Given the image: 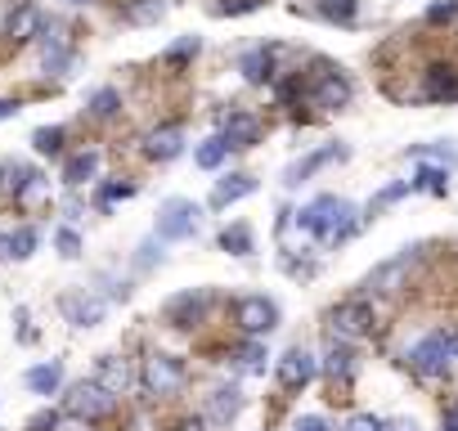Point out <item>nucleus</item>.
I'll return each instance as SVG.
<instances>
[{
    "instance_id": "obj_18",
    "label": "nucleus",
    "mask_w": 458,
    "mask_h": 431,
    "mask_svg": "<svg viewBox=\"0 0 458 431\" xmlns=\"http://www.w3.org/2000/svg\"><path fill=\"white\" fill-rule=\"evenodd\" d=\"M59 382H64V364H59V359L28 368V386H32L37 395H55V391H59Z\"/></svg>"
},
{
    "instance_id": "obj_47",
    "label": "nucleus",
    "mask_w": 458,
    "mask_h": 431,
    "mask_svg": "<svg viewBox=\"0 0 458 431\" xmlns=\"http://www.w3.org/2000/svg\"><path fill=\"white\" fill-rule=\"evenodd\" d=\"M440 431H458V404L445 413V422H440Z\"/></svg>"
},
{
    "instance_id": "obj_42",
    "label": "nucleus",
    "mask_w": 458,
    "mask_h": 431,
    "mask_svg": "<svg viewBox=\"0 0 458 431\" xmlns=\"http://www.w3.org/2000/svg\"><path fill=\"white\" fill-rule=\"evenodd\" d=\"M135 193V184H108L104 193H99V207H108V202H117V198H131Z\"/></svg>"
},
{
    "instance_id": "obj_23",
    "label": "nucleus",
    "mask_w": 458,
    "mask_h": 431,
    "mask_svg": "<svg viewBox=\"0 0 458 431\" xmlns=\"http://www.w3.org/2000/svg\"><path fill=\"white\" fill-rule=\"evenodd\" d=\"M409 189H427V193L445 198V193H449V171L427 162V166H418V180H409Z\"/></svg>"
},
{
    "instance_id": "obj_22",
    "label": "nucleus",
    "mask_w": 458,
    "mask_h": 431,
    "mask_svg": "<svg viewBox=\"0 0 458 431\" xmlns=\"http://www.w3.org/2000/svg\"><path fill=\"white\" fill-rule=\"evenodd\" d=\"M95 171H99V153H77V157H68V166H64V180L77 189V184L95 180Z\"/></svg>"
},
{
    "instance_id": "obj_11",
    "label": "nucleus",
    "mask_w": 458,
    "mask_h": 431,
    "mask_svg": "<svg viewBox=\"0 0 458 431\" xmlns=\"http://www.w3.org/2000/svg\"><path fill=\"white\" fill-rule=\"evenodd\" d=\"M257 135H261V122H257L252 113H229V122H225V131H220V139H225L229 148H252Z\"/></svg>"
},
{
    "instance_id": "obj_24",
    "label": "nucleus",
    "mask_w": 458,
    "mask_h": 431,
    "mask_svg": "<svg viewBox=\"0 0 458 431\" xmlns=\"http://www.w3.org/2000/svg\"><path fill=\"white\" fill-rule=\"evenodd\" d=\"M220 252H229V257H252V230H248V225H229V230L220 234Z\"/></svg>"
},
{
    "instance_id": "obj_30",
    "label": "nucleus",
    "mask_w": 458,
    "mask_h": 431,
    "mask_svg": "<svg viewBox=\"0 0 458 431\" xmlns=\"http://www.w3.org/2000/svg\"><path fill=\"white\" fill-rule=\"evenodd\" d=\"M355 10H360V0H319V14L333 23H351Z\"/></svg>"
},
{
    "instance_id": "obj_7",
    "label": "nucleus",
    "mask_w": 458,
    "mask_h": 431,
    "mask_svg": "<svg viewBox=\"0 0 458 431\" xmlns=\"http://www.w3.org/2000/svg\"><path fill=\"white\" fill-rule=\"evenodd\" d=\"M328 319H333V333L337 337H364V333H373V306L369 301H342Z\"/></svg>"
},
{
    "instance_id": "obj_33",
    "label": "nucleus",
    "mask_w": 458,
    "mask_h": 431,
    "mask_svg": "<svg viewBox=\"0 0 458 431\" xmlns=\"http://www.w3.org/2000/svg\"><path fill=\"white\" fill-rule=\"evenodd\" d=\"M32 252H37V230H14L10 234V257L14 261H28Z\"/></svg>"
},
{
    "instance_id": "obj_4",
    "label": "nucleus",
    "mask_w": 458,
    "mask_h": 431,
    "mask_svg": "<svg viewBox=\"0 0 458 431\" xmlns=\"http://www.w3.org/2000/svg\"><path fill=\"white\" fill-rule=\"evenodd\" d=\"M234 319H239V328H243L248 337H266V333L279 324V310H275V301H266V297H243V301L234 306Z\"/></svg>"
},
{
    "instance_id": "obj_28",
    "label": "nucleus",
    "mask_w": 458,
    "mask_h": 431,
    "mask_svg": "<svg viewBox=\"0 0 458 431\" xmlns=\"http://www.w3.org/2000/svg\"><path fill=\"white\" fill-rule=\"evenodd\" d=\"M404 266H409V257H395L391 266H382V270H373V275H369V288H377V292H391Z\"/></svg>"
},
{
    "instance_id": "obj_16",
    "label": "nucleus",
    "mask_w": 458,
    "mask_h": 431,
    "mask_svg": "<svg viewBox=\"0 0 458 431\" xmlns=\"http://www.w3.org/2000/svg\"><path fill=\"white\" fill-rule=\"evenodd\" d=\"M346 99H351V81L337 77V72H328V77L315 86V108H342Z\"/></svg>"
},
{
    "instance_id": "obj_26",
    "label": "nucleus",
    "mask_w": 458,
    "mask_h": 431,
    "mask_svg": "<svg viewBox=\"0 0 458 431\" xmlns=\"http://www.w3.org/2000/svg\"><path fill=\"white\" fill-rule=\"evenodd\" d=\"M225 153H229V144H225L220 135H211V139H207V144H202V148L193 153V162H198L202 171H216V166L225 162Z\"/></svg>"
},
{
    "instance_id": "obj_41",
    "label": "nucleus",
    "mask_w": 458,
    "mask_h": 431,
    "mask_svg": "<svg viewBox=\"0 0 458 431\" xmlns=\"http://www.w3.org/2000/svg\"><path fill=\"white\" fill-rule=\"evenodd\" d=\"M346 431H382V418H373V413H355V418L346 422Z\"/></svg>"
},
{
    "instance_id": "obj_12",
    "label": "nucleus",
    "mask_w": 458,
    "mask_h": 431,
    "mask_svg": "<svg viewBox=\"0 0 458 431\" xmlns=\"http://www.w3.org/2000/svg\"><path fill=\"white\" fill-rule=\"evenodd\" d=\"M333 157H346V148H337V144H328V148H315V153H306L301 162H293L288 171H284V184H301V180H310L319 166H328Z\"/></svg>"
},
{
    "instance_id": "obj_25",
    "label": "nucleus",
    "mask_w": 458,
    "mask_h": 431,
    "mask_svg": "<svg viewBox=\"0 0 458 431\" xmlns=\"http://www.w3.org/2000/svg\"><path fill=\"white\" fill-rule=\"evenodd\" d=\"M243 77H248L252 86L270 81V50H252V55H243Z\"/></svg>"
},
{
    "instance_id": "obj_17",
    "label": "nucleus",
    "mask_w": 458,
    "mask_h": 431,
    "mask_svg": "<svg viewBox=\"0 0 458 431\" xmlns=\"http://www.w3.org/2000/svg\"><path fill=\"white\" fill-rule=\"evenodd\" d=\"M108 395H117V391H126V382H131V368H126V359H117V355H108V359H99V377H95Z\"/></svg>"
},
{
    "instance_id": "obj_8",
    "label": "nucleus",
    "mask_w": 458,
    "mask_h": 431,
    "mask_svg": "<svg viewBox=\"0 0 458 431\" xmlns=\"http://www.w3.org/2000/svg\"><path fill=\"white\" fill-rule=\"evenodd\" d=\"M315 373H319V364H315V355L301 351V346H293V351L279 359V382H284V391H301V386H310Z\"/></svg>"
},
{
    "instance_id": "obj_36",
    "label": "nucleus",
    "mask_w": 458,
    "mask_h": 431,
    "mask_svg": "<svg viewBox=\"0 0 458 431\" xmlns=\"http://www.w3.org/2000/svg\"><path fill=\"white\" fill-rule=\"evenodd\" d=\"M211 10L216 14H252V10H261V0H216Z\"/></svg>"
},
{
    "instance_id": "obj_5",
    "label": "nucleus",
    "mask_w": 458,
    "mask_h": 431,
    "mask_svg": "<svg viewBox=\"0 0 458 431\" xmlns=\"http://www.w3.org/2000/svg\"><path fill=\"white\" fill-rule=\"evenodd\" d=\"M144 386H148V395H175L184 386V364L171 355H153L144 364Z\"/></svg>"
},
{
    "instance_id": "obj_50",
    "label": "nucleus",
    "mask_w": 458,
    "mask_h": 431,
    "mask_svg": "<svg viewBox=\"0 0 458 431\" xmlns=\"http://www.w3.org/2000/svg\"><path fill=\"white\" fill-rule=\"evenodd\" d=\"M72 5H86V0H72Z\"/></svg>"
},
{
    "instance_id": "obj_10",
    "label": "nucleus",
    "mask_w": 458,
    "mask_h": 431,
    "mask_svg": "<svg viewBox=\"0 0 458 431\" xmlns=\"http://www.w3.org/2000/svg\"><path fill=\"white\" fill-rule=\"evenodd\" d=\"M252 193H257V180H252V175H243V171H239V175H225V180L211 189V207L225 211V207H234V202H243V198H252Z\"/></svg>"
},
{
    "instance_id": "obj_44",
    "label": "nucleus",
    "mask_w": 458,
    "mask_h": 431,
    "mask_svg": "<svg viewBox=\"0 0 458 431\" xmlns=\"http://www.w3.org/2000/svg\"><path fill=\"white\" fill-rule=\"evenodd\" d=\"M436 342L445 346V355H449V359H458V328H440V333H436Z\"/></svg>"
},
{
    "instance_id": "obj_34",
    "label": "nucleus",
    "mask_w": 458,
    "mask_h": 431,
    "mask_svg": "<svg viewBox=\"0 0 458 431\" xmlns=\"http://www.w3.org/2000/svg\"><path fill=\"white\" fill-rule=\"evenodd\" d=\"M32 144H37V153H59L64 148V126H41L32 135Z\"/></svg>"
},
{
    "instance_id": "obj_27",
    "label": "nucleus",
    "mask_w": 458,
    "mask_h": 431,
    "mask_svg": "<svg viewBox=\"0 0 458 431\" xmlns=\"http://www.w3.org/2000/svg\"><path fill=\"white\" fill-rule=\"evenodd\" d=\"M14 193H19V202H41V198H46V175L23 171V175H19V184H14Z\"/></svg>"
},
{
    "instance_id": "obj_1",
    "label": "nucleus",
    "mask_w": 458,
    "mask_h": 431,
    "mask_svg": "<svg viewBox=\"0 0 458 431\" xmlns=\"http://www.w3.org/2000/svg\"><path fill=\"white\" fill-rule=\"evenodd\" d=\"M297 225H301L306 234H315L319 243H346L360 221H355V207H351L346 198L324 193V198H315L306 211H297Z\"/></svg>"
},
{
    "instance_id": "obj_6",
    "label": "nucleus",
    "mask_w": 458,
    "mask_h": 431,
    "mask_svg": "<svg viewBox=\"0 0 458 431\" xmlns=\"http://www.w3.org/2000/svg\"><path fill=\"white\" fill-rule=\"evenodd\" d=\"M37 28H41L37 0H19V5H10L5 19H0V37H10V41H32Z\"/></svg>"
},
{
    "instance_id": "obj_39",
    "label": "nucleus",
    "mask_w": 458,
    "mask_h": 431,
    "mask_svg": "<svg viewBox=\"0 0 458 431\" xmlns=\"http://www.w3.org/2000/svg\"><path fill=\"white\" fill-rule=\"evenodd\" d=\"M189 55H198V37H184V41H175V46L166 50L171 63H180V59H189Z\"/></svg>"
},
{
    "instance_id": "obj_37",
    "label": "nucleus",
    "mask_w": 458,
    "mask_h": 431,
    "mask_svg": "<svg viewBox=\"0 0 458 431\" xmlns=\"http://www.w3.org/2000/svg\"><path fill=\"white\" fill-rule=\"evenodd\" d=\"M55 243H59V252L72 261V257H81V239H77V230H59L55 234Z\"/></svg>"
},
{
    "instance_id": "obj_21",
    "label": "nucleus",
    "mask_w": 458,
    "mask_h": 431,
    "mask_svg": "<svg viewBox=\"0 0 458 431\" xmlns=\"http://www.w3.org/2000/svg\"><path fill=\"white\" fill-rule=\"evenodd\" d=\"M41 63H46V72H64V68H68V41H64L59 32H46V41H41Z\"/></svg>"
},
{
    "instance_id": "obj_32",
    "label": "nucleus",
    "mask_w": 458,
    "mask_h": 431,
    "mask_svg": "<svg viewBox=\"0 0 458 431\" xmlns=\"http://www.w3.org/2000/svg\"><path fill=\"white\" fill-rule=\"evenodd\" d=\"M162 10H166L162 0H135V5L126 10V19H131V23H157Z\"/></svg>"
},
{
    "instance_id": "obj_43",
    "label": "nucleus",
    "mask_w": 458,
    "mask_h": 431,
    "mask_svg": "<svg viewBox=\"0 0 458 431\" xmlns=\"http://www.w3.org/2000/svg\"><path fill=\"white\" fill-rule=\"evenodd\" d=\"M404 193H409V180H400V184H386V189H382L373 202H377V207H386V202H395V198H404Z\"/></svg>"
},
{
    "instance_id": "obj_35",
    "label": "nucleus",
    "mask_w": 458,
    "mask_h": 431,
    "mask_svg": "<svg viewBox=\"0 0 458 431\" xmlns=\"http://www.w3.org/2000/svg\"><path fill=\"white\" fill-rule=\"evenodd\" d=\"M239 359H243V368H248V373H266V359H270V355H266V346L252 337V342L239 351Z\"/></svg>"
},
{
    "instance_id": "obj_40",
    "label": "nucleus",
    "mask_w": 458,
    "mask_h": 431,
    "mask_svg": "<svg viewBox=\"0 0 458 431\" xmlns=\"http://www.w3.org/2000/svg\"><path fill=\"white\" fill-rule=\"evenodd\" d=\"M59 427V413L55 409H41L37 418H28V431H55Z\"/></svg>"
},
{
    "instance_id": "obj_2",
    "label": "nucleus",
    "mask_w": 458,
    "mask_h": 431,
    "mask_svg": "<svg viewBox=\"0 0 458 431\" xmlns=\"http://www.w3.org/2000/svg\"><path fill=\"white\" fill-rule=\"evenodd\" d=\"M198 202H189V198H166L162 202V211H157V239H166V243H180V239H193L198 234Z\"/></svg>"
},
{
    "instance_id": "obj_38",
    "label": "nucleus",
    "mask_w": 458,
    "mask_h": 431,
    "mask_svg": "<svg viewBox=\"0 0 458 431\" xmlns=\"http://www.w3.org/2000/svg\"><path fill=\"white\" fill-rule=\"evenodd\" d=\"M449 19H458V0H440L427 10V23H449Z\"/></svg>"
},
{
    "instance_id": "obj_31",
    "label": "nucleus",
    "mask_w": 458,
    "mask_h": 431,
    "mask_svg": "<svg viewBox=\"0 0 458 431\" xmlns=\"http://www.w3.org/2000/svg\"><path fill=\"white\" fill-rule=\"evenodd\" d=\"M117 108H122V95H117L113 86H104V90L90 95V113H95V117H113Z\"/></svg>"
},
{
    "instance_id": "obj_9",
    "label": "nucleus",
    "mask_w": 458,
    "mask_h": 431,
    "mask_svg": "<svg viewBox=\"0 0 458 431\" xmlns=\"http://www.w3.org/2000/svg\"><path fill=\"white\" fill-rule=\"evenodd\" d=\"M449 364H454V359L445 355V346L436 342V333H431V337H422V342L409 351V368H413V373H422V377H445V373H449Z\"/></svg>"
},
{
    "instance_id": "obj_49",
    "label": "nucleus",
    "mask_w": 458,
    "mask_h": 431,
    "mask_svg": "<svg viewBox=\"0 0 458 431\" xmlns=\"http://www.w3.org/2000/svg\"><path fill=\"white\" fill-rule=\"evenodd\" d=\"M0 257H10V234H0Z\"/></svg>"
},
{
    "instance_id": "obj_13",
    "label": "nucleus",
    "mask_w": 458,
    "mask_h": 431,
    "mask_svg": "<svg viewBox=\"0 0 458 431\" xmlns=\"http://www.w3.org/2000/svg\"><path fill=\"white\" fill-rule=\"evenodd\" d=\"M202 315H207V292H184L166 306V319L175 328H193V324H202Z\"/></svg>"
},
{
    "instance_id": "obj_29",
    "label": "nucleus",
    "mask_w": 458,
    "mask_h": 431,
    "mask_svg": "<svg viewBox=\"0 0 458 431\" xmlns=\"http://www.w3.org/2000/svg\"><path fill=\"white\" fill-rule=\"evenodd\" d=\"M324 368H328L333 377H342V382H346V377L355 373V355H351L346 346H328V364H324Z\"/></svg>"
},
{
    "instance_id": "obj_3",
    "label": "nucleus",
    "mask_w": 458,
    "mask_h": 431,
    "mask_svg": "<svg viewBox=\"0 0 458 431\" xmlns=\"http://www.w3.org/2000/svg\"><path fill=\"white\" fill-rule=\"evenodd\" d=\"M113 404H117V395H108L99 382H77V386L68 391V413L81 418V422H99V418H108Z\"/></svg>"
},
{
    "instance_id": "obj_19",
    "label": "nucleus",
    "mask_w": 458,
    "mask_h": 431,
    "mask_svg": "<svg viewBox=\"0 0 458 431\" xmlns=\"http://www.w3.org/2000/svg\"><path fill=\"white\" fill-rule=\"evenodd\" d=\"M422 95H427V99H458V77H454V68H427Z\"/></svg>"
},
{
    "instance_id": "obj_20",
    "label": "nucleus",
    "mask_w": 458,
    "mask_h": 431,
    "mask_svg": "<svg viewBox=\"0 0 458 431\" xmlns=\"http://www.w3.org/2000/svg\"><path fill=\"white\" fill-rule=\"evenodd\" d=\"M239 409H243L239 386H220V391L211 395V422H229V418H239Z\"/></svg>"
},
{
    "instance_id": "obj_14",
    "label": "nucleus",
    "mask_w": 458,
    "mask_h": 431,
    "mask_svg": "<svg viewBox=\"0 0 458 431\" xmlns=\"http://www.w3.org/2000/svg\"><path fill=\"white\" fill-rule=\"evenodd\" d=\"M180 148H184V131L180 126H162V131H153L144 139V153L153 162H171V157H180Z\"/></svg>"
},
{
    "instance_id": "obj_46",
    "label": "nucleus",
    "mask_w": 458,
    "mask_h": 431,
    "mask_svg": "<svg viewBox=\"0 0 458 431\" xmlns=\"http://www.w3.org/2000/svg\"><path fill=\"white\" fill-rule=\"evenodd\" d=\"M14 113H19V104H14V99H0V122H10Z\"/></svg>"
},
{
    "instance_id": "obj_45",
    "label": "nucleus",
    "mask_w": 458,
    "mask_h": 431,
    "mask_svg": "<svg viewBox=\"0 0 458 431\" xmlns=\"http://www.w3.org/2000/svg\"><path fill=\"white\" fill-rule=\"evenodd\" d=\"M297 431H328V422H324L319 413H306V418L297 422Z\"/></svg>"
},
{
    "instance_id": "obj_48",
    "label": "nucleus",
    "mask_w": 458,
    "mask_h": 431,
    "mask_svg": "<svg viewBox=\"0 0 458 431\" xmlns=\"http://www.w3.org/2000/svg\"><path fill=\"white\" fill-rule=\"evenodd\" d=\"M184 431H207V422H202V418H193V422H184Z\"/></svg>"
},
{
    "instance_id": "obj_15",
    "label": "nucleus",
    "mask_w": 458,
    "mask_h": 431,
    "mask_svg": "<svg viewBox=\"0 0 458 431\" xmlns=\"http://www.w3.org/2000/svg\"><path fill=\"white\" fill-rule=\"evenodd\" d=\"M104 301L99 297H64V315L77 324V328H95L99 319H104Z\"/></svg>"
}]
</instances>
